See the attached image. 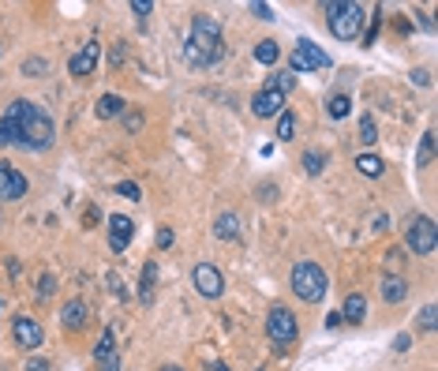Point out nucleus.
<instances>
[{"label":"nucleus","mask_w":438,"mask_h":371,"mask_svg":"<svg viewBox=\"0 0 438 371\" xmlns=\"http://www.w3.org/2000/svg\"><path fill=\"white\" fill-rule=\"evenodd\" d=\"M94 360H98V368H101V371H116V368H120V360H116V334H113V327L101 330V341H98V349H94Z\"/></svg>","instance_id":"12"},{"label":"nucleus","mask_w":438,"mask_h":371,"mask_svg":"<svg viewBox=\"0 0 438 371\" xmlns=\"http://www.w3.org/2000/svg\"><path fill=\"white\" fill-rule=\"evenodd\" d=\"M154 285H157V263L150 259V263L143 266V274H139V300L143 304L154 300Z\"/></svg>","instance_id":"18"},{"label":"nucleus","mask_w":438,"mask_h":371,"mask_svg":"<svg viewBox=\"0 0 438 371\" xmlns=\"http://www.w3.org/2000/svg\"><path fill=\"white\" fill-rule=\"evenodd\" d=\"M139 128H143V117L132 113V117H128V132H139Z\"/></svg>","instance_id":"36"},{"label":"nucleus","mask_w":438,"mask_h":371,"mask_svg":"<svg viewBox=\"0 0 438 371\" xmlns=\"http://www.w3.org/2000/svg\"><path fill=\"white\" fill-rule=\"evenodd\" d=\"M435 315H438V311H435V304H427V308L419 311V330L431 334V330H435Z\"/></svg>","instance_id":"29"},{"label":"nucleus","mask_w":438,"mask_h":371,"mask_svg":"<svg viewBox=\"0 0 438 371\" xmlns=\"http://www.w3.org/2000/svg\"><path fill=\"white\" fill-rule=\"evenodd\" d=\"M394 349H397V352H405V349H408V334H401V338L394 341Z\"/></svg>","instance_id":"38"},{"label":"nucleus","mask_w":438,"mask_h":371,"mask_svg":"<svg viewBox=\"0 0 438 371\" xmlns=\"http://www.w3.org/2000/svg\"><path fill=\"white\" fill-rule=\"evenodd\" d=\"M191 285L199 289V296H221V289H225V277H221V270L213 263H199L191 270Z\"/></svg>","instance_id":"8"},{"label":"nucleus","mask_w":438,"mask_h":371,"mask_svg":"<svg viewBox=\"0 0 438 371\" xmlns=\"http://www.w3.org/2000/svg\"><path fill=\"white\" fill-rule=\"evenodd\" d=\"M326 23H330V34L338 42H356L363 31V8L356 0H326L322 4Z\"/></svg>","instance_id":"3"},{"label":"nucleus","mask_w":438,"mask_h":371,"mask_svg":"<svg viewBox=\"0 0 438 371\" xmlns=\"http://www.w3.org/2000/svg\"><path fill=\"white\" fill-rule=\"evenodd\" d=\"M60 322H64V330L68 334H76V330H82L90 322V308L82 300H68L64 304V311H60Z\"/></svg>","instance_id":"14"},{"label":"nucleus","mask_w":438,"mask_h":371,"mask_svg":"<svg viewBox=\"0 0 438 371\" xmlns=\"http://www.w3.org/2000/svg\"><path fill=\"white\" fill-rule=\"evenodd\" d=\"M184 57L191 68H210L221 60V23L213 15H195L191 19V34L184 45Z\"/></svg>","instance_id":"2"},{"label":"nucleus","mask_w":438,"mask_h":371,"mask_svg":"<svg viewBox=\"0 0 438 371\" xmlns=\"http://www.w3.org/2000/svg\"><path fill=\"white\" fill-rule=\"evenodd\" d=\"M322 165H326V154H319V150H307V154H304V169L311 173V176H319Z\"/></svg>","instance_id":"27"},{"label":"nucleus","mask_w":438,"mask_h":371,"mask_svg":"<svg viewBox=\"0 0 438 371\" xmlns=\"http://www.w3.org/2000/svg\"><path fill=\"white\" fill-rule=\"evenodd\" d=\"M120 113H124V98H120V94H105V98L98 101V117H101V120L120 117Z\"/></svg>","instance_id":"20"},{"label":"nucleus","mask_w":438,"mask_h":371,"mask_svg":"<svg viewBox=\"0 0 438 371\" xmlns=\"http://www.w3.org/2000/svg\"><path fill=\"white\" fill-rule=\"evenodd\" d=\"M0 124H4V132H8V143L30 146V150H45V146L53 143V135H57L53 132V117L26 98L12 101Z\"/></svg>","instance_id":"1"},{"label":"nucleus","mask_w":438,"mask_h":371,"mask_svg":"<svg viewBox=\"0 0 438 371\" xmlns=\"http://www.w3.org/2000/svg\"><path fill=\"white\" fill-rule=\"evenodd\" d=\"M292 135H296V120H292V113L285 109V113L277 117V139H281V143H288Z\"/></svg>","instance_id":"26"},{"label":"nucleus","mask_w":438,"mask_h":371,"mask_svg":"<svg viewBox=\"0 0 438 371\" xmlns=\"http://www.w3.org/2000/svg\"><path fill=\"white\" fill-rule=\"evenodd\" d=\"M435 157V132H427L423 139H419V150H416V165H431Z\"/></svg>","instance_id":"24"},{"label":"nucleus","mask_w":438,"mask_h":371,"mask_svg":"<svg viewBox=\"0 0 438 371\" xmlns=\"http://www.w3.org/2000/svg\"><path fill=\"white\" fill-rule=\"evenodd\" d=\"M213 233H218V240H240V218L236 214H218Z\"/></svg>","instance_id":"19"},{"label":"nucleus","mask_w":438,"mask_h":371,"mask_svg":"<svg viewBox=\"0 0 438 371\" xmlns=\"http://www.w3.org/2000/svg\"><path fill=\"white\" fill-rule=\"evenodd\" d=\"M26 371H49V360H30V364H26Z\"/></svg>","instance_id":"37"},{"label":"nucleus","mask_w":438,"mask_h":371,"mask_svg":"<svg viewBox=\"0 0 438 371\" xmlns=\"http://www.w3.org/2000/svg\"><path fill=\"white\" fill-rule=\"evenodd\" d=\"M150 8H154V4H146V0H132V12H135V15H150Z\"/></svg>","instance_id":"35"},{"label":"nucleus","mask_w":438,"mask_h":371,"mask_svg":"<svg viewBox=\"0 0 438 371\" xmlns=\"http://www.w3.org/2000/svg\"><path fill=\"white\" fill-rule=\"evenodd\" d=\"M213 371H232V368H229V364H218V368H213Z\"/></svg>","instance_id":"40"},{"label":"nucleus","mask_w":438,"mask_h":371,"mask_svg":"<svg viewBox=\"0 0 438 371\" xmlns=\"http://www.w3.org/2000/svg\"><path fill=\"white\" fill-rule=\"evenodd\" d=\"M53 289H57V282H53V274H45V277H42V285H38V296H49Z\"/></svg>","instance_id":"33"},{"label":"nucleus","mask_w":438,"mask_h":371,"mask_svg":"<svg viewBox=\"0 0 438 371\" xmlns=\"http://www.w3.org/2000/svg\"><path fill=\"white\" fill-rule=\"evenodd\" d=\"M23 71H26V76H34V79H38L42 71H45V64H42V60H26V64H23Z\"/></svg>","instance_id":"32"},{"label":"nucleus","mask_w":438,"mask_h":371,"mask_svg":"<svg viewBox=\"0 0 438 371\" xmlns=\"http://www.w3.org/2000/svg\"><path fill=\"white\" fill-rule=\"evenodd\" d=\"M0 146H8V132H4V124H0Z\"/></svg>","instance_id":"39"},{"label":"nucleus","mask_w":438,"mask_h":371,"mask_svg":"<svg viewBox=\"0 0 438 371\" xmlns=\"http://www.w3.org/2000/svg\"><path fill=\"white\" fill-rule=\"evenodd\" d=\"M116 196H124V199H143V191H139V184L124 180V184H116Z\"/></svg>","instance_id":"30"},{"label":"nucleus","mask_w":438,"mask_h":371,"mask_svg":"<svg viewBox=\"0 0 438 371\" xmlns=\"http://www.w3.org/2000/svg\"><path fill=\"white\" fill-rule=\"evenodd\" d=\"M435 244H438V225L427 214H419L408 221V248L412 255H435Z\"/></svg>","instance_id":"6"},{"label":"nucleus","mask_w":438,"mask_h":371,"mask_svg":"<svg viewBox=\"0 0 438 371\" xmlns=\"http://www.w3.org/2000/svg\"><path fill=\"white\" fill-rule=\"evenodd\" d=\"M270 87H274V90H281V94H288V90L296 87V76H292V71H281V76H274V79H270Z\"/></svg>","instance_id":"28"},{"label":"nucleus","mask_w":438,"mask_h":371,"mask_svg":"<svg viewBox=\"0 0 438 371\" xmlns=\"http://www.w3.org/2000/svg\"><path fill=\"white\" fill-rule=\"evenodd\" d=\"M341 319H344V322H352V327H360V322L367 319V300H363L360 293H349V300H344Z\"/></svg>","instance_id":"17"},{"label":"nucleus","mask_w":438,"mask_h":371,"mask_svg":"<svg viewBox=\"0 0 438 371\" xmlns=\"http://www.w3.org/2000/svg\"><path fill=\"white\" fill-rule=\"evenodd\" d=\"M161 371H184V368H173V364H169V368H161Z\"/></svg>","instance_id":"41"},{"label":"nucleus","mask_w":438,"mask_h":371,"mask_svg":"<svg viewBox=\"0 0 438 371\" xmlns=\"http://www.w3.org/2000/svg\"><path fill=\"white\" fill-rule=\"evenodd\" d=\"M251 109H255V117H259V120L281 117V113H285V94H281V90H274V87H266V90H259V94H255Z\"/></svg>","instance_id":"9"},{"label":"nucleus","mask_w":438,"mask_h":371,"mask_svg":"<svg viewBox=\"0 0 438 371\" xmlns=\"http://www.w3.org/2000/svg\"><path fill=\"white\" fill-rule=\"evenodd\" d=\"M277 57H281L277 42H270V38H266V42H259V45H255V60H259V64H277Z\"/></svg>","instance_id":"23"},{"label":"nucleus","mask_w":438,"mask_h":371,"mask_svg":"<svg viewBox=\"0 0 438 371\" xmlns=\"http://www.w3.org/2000/svg\"><path fill=\"white\" fill-rule=\"evenodd\" d=\"M356 169H360L363 176H382V169H386V165H382V157H375V154H360V157H356Z\"/></svg>","instance_id":"22"},{"label":"nucleus","mask_w":438,"mask_h":371,"mask_svg":"<svg viewBox=\"0 0 438 371\" xmlns=\"http://www.w3.org/2000/svg\"><path fill=\"white\" fill-rule=\"evenodd\" d=\"M378 293H382V300H386V304H401L408 296V282H405V277H397V274H389V277H382Z\"/></svg>","instance_id":"16"},{"label":"nucleus","mask_w":438,"mask_h":371,"mask_svg":"<svg viewBox=\"0 0 438 371\" xmlns=\"http://www.w3.org/2000/svg\"><path fill=\"white\" fill-rule=\"evenodd\" d=\"M292 68L288 71H322V68H330V57L319 49L315 42H307V38H300L296 42V49H292Z\"/></svg>","instance_id":"7"},{"label":"nucleus","mask_w":438,"mask_h":371,"mask_svg":"<svg viewBox=\"0 0 438 371\" xmlns=\"http://www.w3.org/2000/svg\"><path fill=\"white\" fill-rule=\"evenodd\" d=\"M251 12H255L259 19H274V8H270V4H259V0L251 4Z\"/></svg>","instance_id":"31"},{"label":"nucleus","mask_w":438,"mask_h":371,"mask_svg":"<svg viewBox=\"0 0 438 371\" xmlns=\"http://www.w3.org/2000/svg\"><path fill=\"white\" fill-rule=\"evenodd\" d=\"M326 113H330L333 120H344V117L352 113V98L349 94H333L330 101H326Z\"/></svg>","instance_id":"21"},{"label":"nucleus","mask_w":438,"mask_h":371,"mask_svg":"<svg viewBox=\"0 0 438 371\" xmlns=\"http://www.w3.org/2000/svg\"><path fill=\"white\" fill-rule=\"evenodd\" d=\"M94 64H98V42H90L87 49L79 53V57H71V60H68V71H71L76 79H87L90 71H94Z\"/></svg>","instance_id":"15"},{"label":"nucleus","mask_w":438,"mask_h":371,"mask_svg":"<svg viewBox=\"0 0 438 371\" xmlns=\"http://www.w3.org/2000/svg\"><path fill=\"white\" fill-rule=\"evenodd\" d=\"M266 334H270V341H274L277 349L296 345V338H300V327H296V315L288 311V308H274V311H270V319H266Z\"/></svg>","instance_id":"5"},{"label":"nucleus","mask_w":438,"mask_h":371,"mask_svg":"<svg viewBox=\"0 0 438 371\" xmlns=\"http://www.w3.org/2000/svg\"><path fill=\"white\" fill-rule=\"evenodd\" d=\"M157 248H173V229H157Z\"/></svg>","instance_id":"34"},{"label":"nucleus","mask_w":438,"mask_h":371,"mask_svg":"<svg viewBox=\"0 0 438 371\" xmlns=\"http://www.w3.org/2000/svg\"><path fill=\"white\" fill-rule=\"evenodd\" d=\"M12 334H15V341H19V345H23L26 352H34V349L42 345V338H45L42 327L30 319V315H19V319L12 322Z\"/></svg>","instance_id":"11"},{"label":"nucleus","mask_w":438,"mask_h":371,"mask_svg":"<svg viewBox=\"0 0 438 371\" xmlns=\"http://www.w3.org/2000/svg\"><path fill=\"white\" fill-rule=\"evenodd\" d=\"M132 233H135L132 218H124V214L109 218V248H113V252H124V248L132 244Z\"/></svg>","instance_id":"13"},{"label":"nucleus","mask_w":438,"mask_h":371,"mask_svg":"<svg viewBox=\"0 0 438 371\" xmlns=\"http://www.w3.org/2000/svg\"><path fill=\"white\" fill-rule=\"evenodd\" d=\"M360 143H363V146H375V143H378L375 117H363V120H360Z\"/></svg>","instance_id":"25"},{"label":"nucleus","mask_w":438,"mask_h":371,"mask_svg":"<svg viewBox=\"0 0 438 371\" xmlns=\"http://www.w3.org/2000/svg\"><path fill=\"white\" fill-rule=\"evenodd\" d=\"M326 289H330V277L319 263H296L292 266V293L300 296L304 304H319Z\"/></svg>","instance_id":"4"},{"label":"nucleus","mask_w":438,"mask_h":371,"mask_svg":"<svg viewBox=\"0 0 438 371\" xmlns=\"http://www.w3.org/2000/svg\"><path fill=\"white\" fill-rule=\"evenodd\" d=\"M26 188H30V184H26V176L15 173L8 162H0V199H8V202H12V199H23Z\"/></svg>","instance_id":"10"}]
</instances>
